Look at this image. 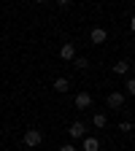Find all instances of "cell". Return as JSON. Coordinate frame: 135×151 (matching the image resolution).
<instances>
[{
  "label": "cell",
  "instance_id": "cell-4",
  "mask_svg": "<svg viewBox=\"0 0 135 151\" xmlns=\"http://www.w3.org/2000/svg\"><path fill=\"white\" fill-rule=\"evenodd\" d=\"M89 41L100 46V43H105V41H108V32H105L103 27H92V32H89Z\"/></svg>",
  "mask_w": 135,
  "mask_h": 151
},
{
  "label": "cell",
  "instance_id": "cell-15",
  "mask_svg": "<svg viewBox=\"0 0 135 151\" xmlns=\"http://www.w3.org/2000/svg\"><path fill=\"white\" fill-rule=\"evenodd\" d=\"M54 3H57V6H70L73 0H54Z\"/></svg>",
  "mask_w": 135,
  "mask_h": 151
},
{
  "label": "cell",
  "instance_id": "cell-9",
  "mask_svg": "<svg viewBox=\"0 0 135 151\" xmlns=\"http://www.w3.org/2000/svg\"><path fill=\"white\" fill-rule=\"evenodd\" d=\"M60 57H62V60H73V57H76V46L73 43H65L60 49Z\"/></svg>",
  "mask_w": 135,
  "mask_h": 151
},
{
  "label": "cell",
  "instance_id": "cell-12",
  "mask_svg": "<svg viewBox=\"0 0 135 151\" xmlns=\"http://www.w3.org/2000/svg\"><path fill=\"white\" fill-rule=\"evenodd\" d=\"M124 94H135V78H132V76L124 81Z\"/></svg>",
  "mask_w": 135,
  "mask_h": 151
},
{
  "label": "cell",
  "instance_id": "cell-16",
  "mask_svg": "<svg viewBox=\"0 0 135 151\" xmlns=\"http://www.w3.org/2000/svg\"><path fill=\"white\" fill-rule=\"evenodd\" d=\"M32 3H46V0H32Z\"/></svg>",
  "mask_w": 135,
  "mask_h": 151
},
{
  "label": "cell",
  "instance_id": "cell-6",
  "mask_svg": "<svg viewBox=\"0 0 135 151\" xmlns=\"http://www.w3.org/2000/svg\"><path fill=\"white\" fill-rule=\"evenodd\" d=\"M81 140H84V151H100V140H97V138H89V135H84Z\"/></svg>",
  "mask_w": 135,
  "mask_h": 151
},
{
  "label": "cell",
  "instance_id": "cell-2",
  "mask_svg": "<svg viewBox=\"0 0 135 151\" xmlns=\"http://www.w3.org/2000/svg\"><path fill=\"white\" fill-rule=\"evenodd\" d=\"M124 100H127L124 92H108V97H105L108 108H113V111H122V108H124Z\"/></svg>",
  "mask_w": 135,
  "mask_h": 151
},
{
  "label": "cell",
  "instance_id": "cell-14",
  "mask_svg": "<svg viewBox=\"0 0 135 151\" xmlns=\"http://www.w3.org/2000/svg\"><path fill=\"white\" fill-rule=\"evenodd\" d=\"M60 151H76V146L73 143H65V146H60Z\"/></svg>",
  "mask_w": 135,
  "mask_h": 151
},
{
  "label": "cell",
  "instance_id": "cell-1",
  "mask_svg": "<svg viewBox=\"0 0 135 151\" xmlns=\"http://www.w3.org/2000/svg\"><path fill=\"white\" fill-rule=\"evenodd\" d=\"M25 146L27 148H38V146H41L43 143V132L41 129H35V127H30V129H25Z\"/></svg>",
  "mask_w": 135,
  "mask_h": 151
},
{
  "label": "cell",
  "instance_id": "cell-5",
  "mask_svg": "<svg viewBox=\"0 0 135 151\" xmlns=\"http://www.w3.org/2000/svg\"><path fill=\"white\" fill-rule=\"evenodd\" d=\"M76 108H92V94L89 92H79V94H76Z\"/></svg>",
  "mask_w": 135,
  "mask_h": 151
},
{
  "label": "cell",
  "instance_id": "cell-10",
  "mask_svg": "<svg viewBox=\"0 0 135 151\" xmlns=\"http://www.w3.org/2000/svg\"><path fill=\"white\" fill-rule=\"evenodd\" d=\"M92 124L97 127V129H103L108 124V116H105V113H95V116H92Z\"/></svg>",
  "mask_w": 135,
  "mask_h": 151
},
{
  "label": "cell",
  "instance_id": "cell-3",
  "mask_svg": "<svg viewBox=\"0 0 135 151\" xmlns=\"http://www.w3.org/2000/svg\"><path fill=\"white\" fill-rule=\"evenodd\" d=\"M68 135H70L73 140H81V138L87 135V124H84V122H73L70 129H68Z\"/></svg>",
  "mask_w": 135,
  "mask_h": 151
},
{
  "label": "cell",
  "instance_id": "cell-11",
  "mask_svg": "<svg viewBox=\"0 0 135 151\" xmlns=\"http://www.w3.org/2000/svg\"><path fill=\"white\" fill-rule=\"evenodd\" d=\"M73 65L79 68V70H87V68H89V62H87V57H73Z\"/></svg>",
  "mask_w": 135,
  "mask_h": 151
},
{
  "label": "cell",
  "instance_id": "cell-8",
  "mask_svg": "<svg viewBox=\"0 0 135 151\" xmlns=\"http://www.w3.org/2000/svg\"><path fill=\"white\" fill-rule=\"evenodd\" d=\"M111 70L116 73V76H127V73H130V62H127V60H119V62L113 65Z\"/></svg>",
  "mask_w": 135,
  "mask_h": 151
},
{
  "label": "cell",
  "instance_id": "cell-7",
  "mask_svg": "<svg viewBox=\"0 0 135 151\" xmlns=\"http://www.w3.org/2000/svg\"><path fill=\"white\" fill-rule=\"evenodd\" d=\"M68 89H70V81H68V78H62V76H60V78H54V92L65 94Z\"/></svg>",
  "mask_w": 135,
  "mask_h": 151
},
{
  "label": "cell",
  "instance_id": "cell-13",
  "mask_svg": "<svg viewBox=\"0 0 135 151\" xmlns=\"http://www.w3.org/2000/svg\"><path fill=\"white\" fill-rule=\"evenodd\" d=\"M119 129L124 132V135H130V132H132V122H130V119H124V122L119 124Z\"/></svg>",
  "mask_w": 135,
  "mask_h": 151
}]
</instances>
